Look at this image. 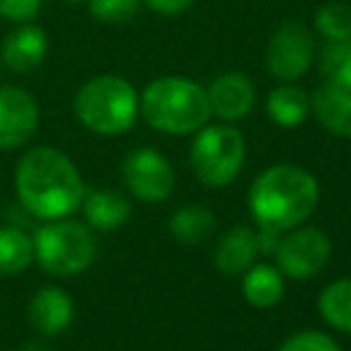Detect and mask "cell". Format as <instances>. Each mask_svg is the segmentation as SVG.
<instances>
[{"mask_svg": "<svg viewBox=\"0 0 351 351\" xmlns=\"http://www.w3.org/2000/svg\"><path fill=\"white\" fill-rule=\"evenodd\" d=\"M17 199L34 217L60 220L82 206L86 186L62 151L38 146L24 153L14 170Z\"/></svg>", "mask_w": 351, "mask_h": 351, "instance_id": "cell-1", "label": "cell"}, {"mask_svg": "<svg viewBox=\"0 0 351 351\" xmlns=\"http://www.w3.org/2000/svg\"><path fill=\"white\" fill-rule=\"evenodd\" d=\"M320 199L313 175L294 165L268 167L256 177L249 191V206L261 230L285 232L304 222Z\"/></svg>", "mask_w": 351, "mask_h": 351, "instance_id": "cell-2", "label": "cell"}, {"mask_svg": "<svg viewBox=\"0 0 351 351\" xmlns=\"http://www.w3.org/2000/svg\"><path fill=\"white\" fill-rule=\"evenodd\" d=\"M143 120L165 134L199 132L210 117L208 93L184 77H160L146 86L139 98Z\"/></svg>", "mask_w": 351, "mask_h": 351, "instance_id": "cell-3", "label": "cell"}, {"mask_svg": "<svg viewBox=\"0 0 351 351\" xmlns=\"http://www.w3.org/2000/svg\"><path fill=\"white\" fill-rule=\"evenodd\" d=\"M74 115L93 134H125L134 127L139 115V96L127 79L101 74L79 88L74 96Z\"/></svg>", "mask_w": 351, "mask_h": 351, "instance_id": "cell-4", "label": "cell"}, {"mask_svg": "<svg viewBox=\"0 0 351 351\" xmlns=\"http://www.w3.org/2000/svg\"><path fill=\"white\" fill-rule=\"evenodd\" d=\"M34 258L43 270L60 278L84 273L96 258V239L91 230L74 220H48L34 234Z\"/></svg>", "mask_w": 351, "mask_h": 351, "instance_id": "cell-5", "label": "cell"}, {"mask_svg": "<svg viewBox=\"0 0 351 351\" xmlns=\"http://www.w3.org/2000/svg\"><path fill=\"white\" fill-rule=\"evenodd\" d=\"M244 136L234 127L215 125L199 132L191 143V167L208 186H225L244 165Z\"/></svg>", "mask_w": 351, "mask_h": 351, "instance_id": "cell-6", "label": "cell"}, {"mask_svg": "<svg viewBox=\"0 0 351 351\" xmlns=\"http://www.w3.org/2000/svg\"><path fill=\"white\" fill-rule=\"evenodd\" d=\"M122 177L132 194L146 204H160L175 189V170L156 148H136L122 162Z\"/></svg>", "mask_w": 351, "mask_h": 351, "instance_id": "cell-7", "label": "cell"}, {"mask_svg": "<svg viewBox=\"0 0 351 351\" xmlns=\"http://www.w3.org/2000/svg\"><path fill=\"white\" fill-rule=\"evenodd\" d=\"M330 254H332V244H330L328 234L315 227H306V230H296L280 239L275 256H278V268L287 278L294 280H308L315 273L325 268Z\"/></svg>", "mask_w": 351, "mask_h": 351, "instance_id": "cell-8", "label": "cell"}, {"mask_svg": "<svg viewBox=\"0 0 351 351\" xmlns=\"http://www.w3.org/2000/svg\"><path fill=\"white\" fill-rule=\"evenodd\" d=\"M313 36L301 22H287L268 43V70L282 82H294L311 67Z\"/></svg>", "mask_w": 351, "mask_h": 351, "instance_id": "cell-9", "label": "cell"}, {"mask_svg": "<svg viewBox=\"0 0 351 351\" xmlns=\"http://www.w3.org/2000/svg\"><path fill=\"white\" fill-rule=\"evenodd\" d=\"M38 130V106L19 86H0V148L14 151Z\"/></svg>", "mask_w": 351, "mask_h": 351, "instance_id": "cell-10", "label": "cell"}, {"mask_svg": "<svg viewBox=\"0 0 351 351\" xmlns=\"http://www.w3.org/2000/svg\"><path fill=\"white\" fill-rule=\"evenodd\" d=\"M48 36L36 24H19L5 36L0 46V60L12 72H32L46 60Z\"/></svg>", "mask_w": 351, "mask_h": 351, "instance_id": "cell-11", "label": "cell"}, {"mask_svg": "<svg viewBox=\"0 0 351 351\" xmlns=\"http://www.w3.org/2000/svg\"><path fill=\"white\" fill-rule=\"evenodd\" d=\"M206 93H208L210 115H217L227 122L241 120L254 108V84L241 72H227L217 77Z\"/></svg>", "mask_w": 351, "mask_h": 351, "instance_id": "cell-12", "label": "cell"}, {"mask_svg": "<svg viewBox=\"0 0 351 351\" xmlns=\"http://www.w3.org/2000/svg\"><path fill=\"white\" fill-rule=\"evenodd\" d=\"M74 318V304L65 289L60 287H46V289L36 291L29 304V320H32L34 330L46 337L60 335L70 328Z\"/></svg>", "mask_w": 351, "mask_h": 351, "instance_id": "cell-13", "label": "cell"}, {"mask_svg": "<svg viewBox=\"0 0 351 351\" xmlns=\"http://www.w3.org/2000/svg\"><path fill=\"white\" fill-rule=\"evenodd\" d=\"M256 256H258V234L251 227L237 225L217 241L215 268L225 275H239L254 265Z\"/></svg>", "mask_w": 351, "mask_h": 351, "instance_id": "cell-14", "label": "cell"}, {"mask_svg": "<svg viewBox=\"0 0 351 351\" xmlns=\"http://www.w3.org/2000/svg\"><path fill=\"white\" fill-rule=\"evenodd\" d=\"M311 110L328 132L351 139V91L332 84L315 88L308 96Z\"/></svg>", "mask_w": 351, "mask_h": 351, "instance_id": "cell-15", "label": "cell"}, {"mask_svg": "<svg viewBox=\"0 0 351 351\" xmlns=\"http://www.w3.org/2000/svg\"><path fill=\"white\" fill-rule=\"evenodd\" d=\"M82 208H84V217H86L88 225L101 232L120 230L132 215L130 201L112 189L86 191L82 199Z\"/></svg>", "mask_w": 351, "mask_h": 351, "instance_id": "cell-16", "label": "cell"}, {"mask_svg": "<svg viewBox=\"0 0 351 351\" xmlns=\"http://www.w3.org/2000/svg\"><path fill=\"white\" fill-rule=\"evenodd\" d=\"M241 289H244V296L251 306H256V308H270L285 294V282H282L278 268H273L268 263H261L249 268Z\"/></svg>", "mask_w": 351, "mask_h": 351, "instance_id": "cell-17", "label": "cell"}, {"mask_svg": "<svg viewBox=\"0 0 351 351\" xmlns=\"http://www.w3.org/2000/svg\"><path fill=\"white\" fill-rule=\"evenodd\" d=\"M215 230V217L204 206H184L170 217V232L182 244H201Z\"/></svg>", "mask_w": 351, "mask_h": 351, "instance_id": "cell-18", "label": "cell"}, {"mask_svg": "<svg viewBox=\"0 0 351 351\" xmlns=\"http://www.w3.org/2000/svg\"><path fill=\"white\" fill-rule=\"evenodd\" d=\"M34 261V239L19 227H0V275H17Z\"/></svg>", "mask_w": 351, "mask_h": 351, "instance_id": "cell-19", "label": "cell"}, {"mask_svg": "<svg viewBox=\"0 0 351 351\" xmlns=\"http://www.w3.org/2000/svg\"><path fill=\"white\" fill-rule=\"evenodd\" d=\"M311 103L301 88L296 86H280L270 93L268 112L275 125L280 127H296L308 117Z\"/></svg>", "mask_w": 351, "mask_h": 351, "instance_id": "cell-20", "label": "cell"}, {"mask_svg": "<svg viewBox=\"0 0 351 351\" xmlns=\"http://www.w3.org/2000/svg\"><path fill=\"white\" fill-rule=\"evenodd\" d=\"M318 308L328 325L342 332H351V278L337 280L325 287Z\"/></svg>", "mask_w": 351, "mask_h": 351, "instance_id": "cell-21", "label": "cell"}, {"mask_svg": "<svg viewBox=\"0 0 351 351\" xmlns=\"http://www.w3.org/2000/svg\"><path fill=\"white\" fill-rule=\"evenodd\" d=\"M320 70L328 84L351 91V38L330 41L320 56Z\"/></svg>", "mask_w": 351, "mask_h": 351, "instance_id": "cell-22", "label": "cell"}, {"mask_svg": "<svg viewBox=\"0 0 351 351\" xmlns=\"http://www.w3.org/2000/svg\"><path fill=\"white\" fill-rule=\"evenodd\" d=\"M315 27L330 41L351 38V8L344 3H325L315 12Z\"/></svg>", "mask_w": 351, "mask_h": 351, "instance_id": "cell-23", "label": "cell"}, {"mask_svg": "<svg viewBox=\"0 0 351 351\" xmlns=\"http://www.w3.org/2000/svg\"><path fill=\"white\" fill-rule=\"evenodd\" d=\"M141 0H88V14L101 24H127L136 17Z\"/></svg>", "mask_w": 351, "mask_h": 351, "instance_id": "cell-24", "label": "cell"}, {"mask_svg": "<svg viewBox=\"0 0 351 351\" xmlns=\"http://www.w3.org/2000/svg\"><path fill=\"white\" fill-rule=\"evenodd\" d=\"M278 351H342V349L328 335L315 332V330H306V332L291 335Z\"/></svg>", "mask_w": 351, "mask_h": 351, "instance_id": "cell-25", "label": "cell"}, {"mask_svg": "<svg viewBox=\"0 0 351 351\" xmlns=\"http://www.w3.org/2000/svg\"><path fill=\"white\" fill-rule=\"evenodd\" d=\"M43 0H0V17L10 22H34L41 12Z\"/></svg>", "mask_w": 351, "mask_h": 351, "instance_id": "cell-26", "label": "cell"}, {"mask_svg": "<svg viewBox=\"0 0 351 351\" xmlns=\"http://www.w3.org/2000/svg\"><path fill=\"white\" fill-rule=\"evenodd\" d=\"M143 3H146L148 10L158 14H180L191 8L194 0H143Z\"/></svg>", "mask_w": 351, "mask_h": 351, "instance_id": "cell-27", "label": "cell"}, {"mask_svg": "<svg viewBox=\"0 0 351 351\" xmlns=\"http://www.w3.org/2000/svg\"><path fill=\"white\" fill-rule=\"evenodd\" d=\"M19 351H48L46 344H41V342H29V344H24Z\"/></svg>", "mask_w": 351, "mask_h": 351, "instance_id": "cell-28", "label": "cell"}, {"mask_svg": "<svg viewBox=\"0 0 351 351\" xmlns=\"http://www.w3.org/2000/svg\"><path fill=\"white\" fill-rule=\"evenodd\" d=\"M65 3H82V0H65Z\"/></svg>", "mask_w": 351, "mask_h": 351, "instance_id": "cell-29", "label": "cell"}, {"mask_svg": "<svg viewBox=\"0 0 351 351\" xmlns=\"http://www.w3.org/2000/svg\"><path fill=\"white\" fill-rule=\"evenodd\" d=\"M0 67H3V60H0Z\"/></svg>", "mask_w": 351, "mask_h": 351, "instance_id": "cell-30", "label": "cell"}]
</instances>
